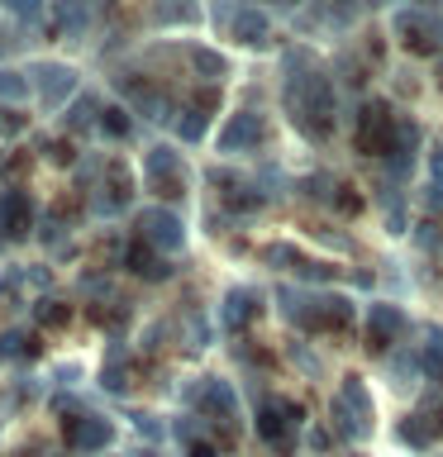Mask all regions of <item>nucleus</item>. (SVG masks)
Returning <instances> with one entry per match:
<instances>
[{
	"instance_id": "nucleus-28",
	"label": "nucleus",
	"mask_w": 443,
	"mask_h": 457,
	"mask_svg": "<svg viewBox=\"0 0 443 457\" xmlns=\"http://www.w3.org/2000/svg\"><path fill=\"white\" fill-rule=\"evenodd\" d=\"M53 20H57V29H63L67 38H81L86 24H91V10H81V5H57Z\"/></svg>"
},
{
	"instance_id": "nucleus-18",
	"label": "nucleus",
	"mask_w": 443,
	"mask_h": 457,
	"mask_svg": "<svg viewBox=\"0 0 443 457\" xmlns=\"http://www.w3.org/2000/svg\"><path fill=\"white\" fill-rule=\"evenodd\" d=\"M357 310L348 295H320V305H314V334H343V328H353Z\"/></svg>"
},
{
	"instance_id": "nucleus-4",
	"label": "nucleus",
	"mask_w": 443,
	"mask_h": 457,
	"mask_svg": "<svg viewBox=\"0 0 443 457\" xmlns=\"http://www.w3.org/2000/svg\"><path fill=\"white\" fill-rule=\"evenodd\" d=\"M191 405L200 410V420H210L214 428H224V438H234V428H238V400H234V386H229V381L205 377L200 386H191Z\"/></svg>"
},
{
	"instance_id": "nucleus-15",
	"label": "nucleus",
	"mask_w": 443,
	"mask_h": 457,
	"mask_svg": "<svg viewBox=\"0 0 443 457\" xmlns=\"http://www.w3.org/2000/svg\"><path fill=\"white\" fill-rule=\"evenodd\" d=\"M414 157H420V129H414L410 120H400L391 148H386V167H391L396 181H405L410 171H414Z\"/></svg>"
},
{
	"instance_id": "nucleus-19",
	"label": "nucleus",
	"mask_w": 443,
	"mask_h": 457,
	"mask_svg": "<svg viewBox=\"0 0 443 457\" xmlns=\"http://www.w3.org/2000/svg\"><path fill=\"white\" fill-rule=\"evenodd\" d=\"M214 100H220V96L205 91V96H196L191 105H181V110H177V134H181V143H200V138H205Z\"/></svg>"
},
{
	"instance_id": "nucleus-26",
	"label": "nucleus",
	"mask_w": 443,
	"mask_h": 457,
	"mask_svg": "<svg viewBox=\"0 0 443 457\" xmlns=\"http://www.w3.org/2000/svg\"><path fill=\"white\" fill-rule=\"evenodd\" d=\"M186 57H191V67H196V77H205L210 86L229 77V62H224V57H220V53H214V48H191V53H186Z\"/></svg>"
},
{
	"instance_id": "nucleus-20",
	"label": "nucleus",
	"mask_w": 443,
	"mask_h": 457,
	"mask_svg": "<svg viewBox=\"0 0 443 457\" xmlns=\"http://www.w3.org/2000/svg\"><path fill=\"white\" fill-rule=\"evenodd\" d=\"M124 267L134 271V277H143V281H167V277H171L167 257H163V253H153L143 238H134V243L124 248Z\"/></svg>"
},
{
	"instance_id": "nucleus-34",
	"label": "nucleus",
	"mask_w": 443,
	"mask_h": 457,
	"mask_svg": "<svg viewBox=\"0 0 443 457\" xmlns=\"http://www.w3.org/2000/svg\"><path fill=\"white\" fill-rule=\"evenodd\" d=\"M424 205L434 210V214H443V181H439V177H429V186H424Z\"/></svg>"
},
{
	"instance_id": "nucleus-12",
	"label": "nucleus",
	"mask_w": 443,
	"mask_h": 457,
	"mask_svg": "<svg viewBox=\"0 0 443 457\" xmlns=\"http://www.w3.org/2000/svg\"><path fill=\"white\" fill-rule=\"evenodd\" d=\"M29 228H34V200L24 186H5L0 191V234H5V243H14L29 238Z\"/></svg>"
},
{
	"instance_id": "nucleus-2",
	"label": "nucleus",
	"mask_w": 443,
	"mask_h": 457,
	"mask_svg": "<svg viewBox=\"0 0 443 457\" xmlns=\"http://www.w3.org/2000/svg\"><path fill=\"white\" fill-rule=\"evenodd\" d=\"M29 81H34V100L43 110H67L71 100L81 96V71L71 62H57V57H38V62H29Z\"/></svg>"
},
{
	"instance_id": "nucleus-6",
	"label": "nucleus",
	"mask_w": 443,
	"mask_h": 457,
	"mask_svg": "<svg viewBox=\"0 0 443 457\" xmlns=\"http://www.w3.org/2000/svg\"><path fill=\"white\" fill-rule=\"evenodd\" d=\"M143 181H148V191L177 200L186 195V167H181V153L167 148V143H153L148 153H143Z\"/></svg>"
},
{
	"instance_id": "nucleus-24",
	"label": "nucleus",
	"mask_w": 443,
	"mask_h": 457,
	"mask_svg": "<svg viewBox=\"0 0 443 457\" xmlns=\"http://www.w3.org/2000/svg\"><path fill=\"white\" fill-rule=\"evenodd\" d=\"M434 414H410V420H400V443H410V448H429L439 434H443V424H429Z\"/></svg>"
},
{
	"instance_id": "nucleus-13",
	"label": "nucleus",
	"mask_w": 443,
	"mask_h": 457,
	"mask_svg": "<svg viewBox=\"0 0 443 457\" xmlns=\"http://www.w3.org/2000/svg\"><path fill=\"white\" fill-rule=\"evenodd\" d=\"M405 328H410V320H405V310H400V305H372L367 310V348L386 353L400 334H405Z\"/></svg>"
},
{
	"instance_id": "nucleus-17",
	"label": "nucleus",
	"mask_w": 443,
	"mask_h": 457,
	"mask_svg": "<svg viewBox=\"0 0 443 457\" xmlns=\"http://www.w3.org/2000/svg\"><path fill=\"white\" fill-rule=\"evenodd\" d=\"M229 34H234L243 48H263V43L272 38V24H267V14H263V10L238 5V10H229Z\"/></svg>"
},
{
	"instance_id": "nucleus-25",
	"label": "nucleus",
	"mask_w": 443,
	"mask_h": 457,
	"mask_svg": "<svg viewBox=\"0 0 443 457\" xmlns=\"http://www.w3.org/2000/svg\"><path fill=\"white\" fill-rule=\"evenodd\" d=\"M171 434L186 443V457H220V448H214V443L200 434V424L191 420V414H186V420H177V428H171Z\"/></svg>"
},
{
	"instance_id": "nucleus-5",
	"label": "nucleus",
	"mask_w": 443,
	"mask_h": 457,
	"mask_svg": "<svg viewBox=\"0 0 443 457\" xmlns=\"http://www.w3.org/2000/svg\"><path fill=\"white\" fill-rule=\"evenodd\" d=\"M296 428H300V405L296 400H263V410H257V434H263L267 448H277L281 457L296 453Z\"/></svg>"
},
{
	"instance_id": "nucleus-30",
	"label": "nucleus",
	"mask_w": 443,
	"mask_h": 457,
	"mask_svg": "<svg viewBox=\"0 0 443 457\" xmlns=\"http://www.w3.org/2000/svg\"><path fill=\"white\" fill-rule=\"evenodd\" d=\"M34 353V343H29L24 328H5L0 334V362H14V357H29Z\"/></svg>"
},
{
	"instance_id": "nucleus-33",
	"label": "nucleus",
	"mask_w": 443,
	"mask_h": 457,
	"mask_svg": "<svg viewBox=\"0 0 443 457\" xmlns=\"http://www.w3.org/2000/svg\"><path fill=\"white\" fill-rule=\"evenodd\" d=\"M334 210H343V214L353 210V214H357V210H363V195H357L353 186H343V181H339V191H334Z\"/></svg>"
},
{
	"instance_id": "nucleus-8",
	"label": "nucleus",
	"mask_w": 443,
	"mask_h": 457,
	"mask_svg": "<svg viewBox=\"0 0 443 457\" xmlns=\"http://www.w3.org/2000/svg\"><path fill=\"white\" fill-rule=\"evenodd\" d=\"M400 43H405L410 53H439L443 48V20L429 10H396L391 14Z\"/></svg>"
},
{
	"instance_id": "nucleus-11",
	"label": "nucleus",
	"mask_w": 443,
	"mask_h": 457,
	"mask_svg": "<svg viewBox=\"0 0 443 457\" xmlns=\"http://www.w3.org/2000/svg\"><path fill=\"white\" fill-rule=\"evenodd\" d=\"M267 143V120L257 110L229 114V124L220 129V153H257Z\"/></svg>"
},
{
	"instance_id": "nucleus-35",
	"label": "nucleus",
	"mask_w": 443,
	"mask_h": 457,
	"mask_svg": "<svg viewBox=\"0 0 443 457\" xmlns=\"http://www.w3.org/2000/svg\"><path fill=\"white\" fill-rule=\"evenodd\" d=\"M429 177H439V181H443V138L434 143V148H429Z\"/></svg>"
},
{
	"instance_id": "nucleus-9",
	"label": "nucleus",
	"mask_w": 443,
	"mask_h": 457,
	"mask_svg": "<svg viewBox=\"0 0 443 457\" xmlns=\"http://www.w3.org/2000/svg\"><path fill=\"white\" fill-rule=\"evenodd\" d=\"M138 238L148 243L153 253H181L186 248V228H181V220L171 210H163V205H148L138 214Z\"/></svg>"
},
{
	"instance_id": "nucleus-21",
	"label": "nucleus",
	"mask_w": 443,
	"mask_h": 457,
	"mask_svg": "<svg viewBox=\"0 0 443 457\" xmlns=\"http://www.w3.org/2000/svg\"><path fill=\"white\" fill-rule=\"evenodd\" d=\"M100 386H105L110 395H124L129 391V353H124V343H110L105 367H100Z\"/></svg>"
},
{
	"instance_id": "nucleus-39",
	"label": "nucleus",
	"mask_w": 443,
	"mask_h": 457,
	"mask_svg": "<svg viewBox=\"0 0 443 457\" xmlns=\"http://www.w3.org/2000/svg\"><path fill=\"white\" fill-rule=\"evenodd\" d=\"M20 457H29V453H20Z\"/></svg>"
},
{
	"instance_id": "nucleus-16",
	"label": "nucleus",
	"mask_w": 443,
	"mask_h": 457,
	"mask_svg": "<svg viewBox=\"0 0 443 457\" xmlns=\"http://www.w3.org/2000/svg\"><path fill=\"white\" fill-rule=\"evenodd\" d=\"M257 310H263V295L248 291V286H234V291L224 295V305H220V324L229 328V334H238V328H248L257 320Z\"/></svg>"
},
{
	"instance_id": "nucleus-31",
	"label": "nucleus",
	"mask_w": 443,
	"mask_h": 457,
	"mask_svg": "<svg viewBox=\"0 0 443 457\" xmlns=\"http://www.w3.org/2000/svg\"><path fill=\"white\" fill-rule=\"evenodd\" d=\"M424 371H429V381H439V386H443V334L424 348Z\"/></svg>"
},
{
	"instance_id": "nucleus-36",
	"label": "nucleus",
	"mask_w": 443,
	"mask_h": 457,
	"mask_svg": "<svg viewBox=\"0 0 443 457\" xmlns=\"http://www.w3.org/2000/svg\"><path fill=\"white\" fill-rule=\"evenodd\" d=\"M310 448H329V434H324V428H310Z\"/></svg>"
},
{
	"instance_id": "nucleus-29",
	"label": "nucleus",
	"mask_w": 443,
	"mask_h": 457,
	"mask_svg": "<svg viewBox=\"0 0 443 457\" xmlns=\"http://www.w3.org/2000/svg\"><path fill=\"white\" fill-rule=\"evenodd\" d=\"M67 320H71V305H67V300H57V295H43L34 305V324H43V328L67 324Z\"/></svg>"
},
{
	"instance_id": "nucleus-14",
	"label": "nucleus",
	"mask_w": 443,
	"mask_h": 457,
	"mask_svg": "<svg viewBox=\"0 0 443 457\" xmlns=\"http://www.w3.org/2000/svg\"><path fill=\"white\" fill-rule=\"evenodd\" d=\"M105 171H110V181L96 186L91 210H96V214H120V210H129V195H134V186H129V171H124L120 162H105Z\"/></svg>"
},
{
	"instance_id": "nucleus-7",
	"label": "nucleus",
	"mask_w": 443,
	"mask_h": 457,
	"mask_svg": "<svg viewBox=\"0 0 443 457\" xmlns=\"http://www.w3.org/2000/svg\"><path fill=\"white\" fill-rule=\"evenodd\" d=\"M334 424H339V434H348V438H367L372 434V400L363 391V381L348 377L343 381V391L334 395Z\"/></svg>"
},
{
	"instance_id": "nucleus-37",
	"label": "nucleus",
	"mask_w": 443,
	"mask_h": 457,
	"mask_svg": "<svg viewBox=\"0 0 443 457\" xmlns=\"http://www.w3.org/2000/svg\"><path fill=\"white\" fill-rule=\"evenodd\" d=\"M439 86H443V57H439Z\"/></svg>"
},
{
	"instance_id": "nucleus-3",
	"label": "nucleus",
	"mask_w": 443,
	"mask_h": 457,
	"mask_svg": "<svg viewBox=\"0 0 443 457\" xmlns=\"http://www.w3.org/2000/svg\"><path fill=\"white\" fill-rule=\"evenodd\" d=\"M396 124H400V114L386 105V100H367L353 120V143L367 157H386V148H391V138H396Z\"/></svg>"
},
{
	"instance_id": "nucleus-23",
	"label": "nucleus",
	"mask_w": 443,
	"mask_h": 457,
	"mask_svg": "<svg viewBox=\"0 0 443 457\" xmlns=\"http://www.w3.org/2000/svg\"><path fill=\"white\" fill-rule=\"evenodd\" d=\"M100 110H105V105H100V100H96L91 91H81V96L67 105L63 129H71V134H77V129H96V124H100Z\"/></svg>"
},
{
	"instance_id": "nucleus-10",
	"label": "nucleus",
	"mask_w": 443,
	"mask_h": 457,
	"mask_svg": "<svg viewBox=\"0 0 443 457\" xmlns=\"http://www.w3.org/2000/svg\"><path fill=\"white\" fill-rule=\"evenodd\" d=\"M63 438L71 453H105L114 443V424L105 414H71V420H63Z\"/></svg>"
},
{
	"instance_id": "nucleus-27",
	"label": "nucleus",
	"mask_w": 443,
	"mask_h": 457,
	"mask_svg": "<svg viewBox=\"0 0 443 457\" xmlns=\"http://www.w3.org/2000/svg\"><path fill=\"white\" fill-rule=\"evenodd\" d=\"M100 134H105V138H129V134H134V120H129V110L124 105H105V110H100Z\"/></svg>"
},
{
	"instance_id": "nucleus-1",
	"label": "nucleus",
	"mask_w": 443,
	"mask_h": 457,
	"mask_svg": "<svg viewBox=\"0 0 443 457\" xmlns=\"http://www.w3.org/2000/svg\"><path fill=\"white\" fill-rule=\"evenodd\" d=\"M310 57L291 48L286 53V110H291V120L305 129L310 138H324L329 129H334V81L324 77V71L305 67Z\"/></svg>"
},
{
	"instance_id": "nucleus-38",
	"label": "nucleus",
	"mask_w": 443,
	"mask_h": 457,
	"mask_svg": "<svg viewBox=\"0 0 443 457\" xmlns=\"http://www.w3.org/2000/svg\"><path fill=\"white\" fill-rule=\"evenodd\" d=\"M0 248H5V234H0Z\"/></svg>"
},
{
	"instance_id": "nucleus-22",
	"label": "nucleus",
	"mask_w": 443,
	"mask_h": 457,
	"mask_svg": "<svg viewBox=\"0 0 443 457\" xmlns=\"http://www.w3.org/2000/svg\"><path fill=\"white\" fill-rule=\"evenodd\" d=\"M34 96V81H29V71L24 67H10V62H0V105H24V100Z\"/></svg>"
},
{
	"instance_id": "nucleus-32",
	"label": "nucleus",
	"mask_w": 443,
	"mask_h": 457,
	"mask_svg": "<svg viewBox=\"0 0 443 457\" xmlns=\"http://www.w3.org/2000/svg\"><path fill=\"white\" fill-rule=\"evenodd\" d=\"M20 286H24V267L0 271V300H14V295H20Z\"/></svg>"
}]
</instances>
